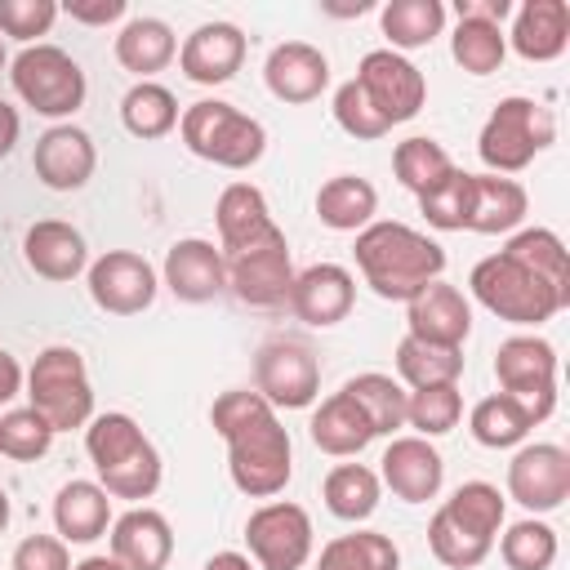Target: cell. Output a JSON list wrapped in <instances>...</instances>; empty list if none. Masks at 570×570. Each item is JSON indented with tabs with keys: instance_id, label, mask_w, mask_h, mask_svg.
I'll return each instance as SVG.
<instances>
[{
	"instance_id": "1",
	"label": "cell",
	"mask_w": 570,
	"mask_h": 570,
	"mask_svg": "<svg viewBox=\"0 0 570 570\" xmlns=\"http://www.w3.org/2000/svg\"><path fill=\"white\" fill-rule=\"evenodd\" d=\"M209 423L227 441V472L240 494L272 499L289 485L294 445H289V432L281 428L276 410L258 392H249V387L223 392L209 410Z\"/></svg>"
},
{
	"instance_id": "2",
	"label": "cell",
	"mask_w": 570,
	"mask_h": 570,
	"mask_svg": "<svg viewBox=\"0 0 570 570\" xmlns=\"http://www.w3.org/2000/svg\"><path fill=\"white\" fill-rule=\"evenodd\" d=\"M356 267L365 276V285L379 294V298H392V303H410L423 285L441 281L445 272V249L405 227V223H370L356 232Z\"/></svg>"
},
{
	"instance_id": "3",
	"label": "cell",
	"mask_w": 570,
	"mask_h": 570,
	"mask_svg": "<svg viewBox=\"0 0 570 570\" xmlns=\"http://www.w3.org/2000/svg\"><path fill=\"white\" fill-rule=\"evenodd\" d=\"M85 450H89V463L98 472V485L111 494V499H151L156 485H160V454L156 445L147 441V432L111 410V414H98L85 423Z\"/></svg>"
},
{
	"instance_id": "4",
	"label": "cell",
	"mask_w": 570,
	"mask_h": 570,
	"mask_svg": "<svg viewBox=\"0 0 570 570\" xmlns=\"http://www.w3.org/2000/svg\"><path fill=\"white\" fill-rule=\"evenodd\" d=\"M468 289H472V298L485 307V312H494L499 321H508V325H543V321H552L557 312H566L570 307V298L566 294H557L539 272H530L525 263H517L512 254H490V258H481L476 267H472V276H468Z\"/></svg>"
},
{
	"instance_id": "5",
	"label": "cell",
	"mask_w": 570,
	"mask_h": 570,
	"mask_svg": "<svg viewBox=\"0 0 570 570\" xmlns=\"http://www.w3.org/2000/svg\"><path fill=\"white\" fill-rule=\"evenodd\" d=\"M178 134L191 156L218 169H249L267 151V129L223 98H200L178 116Z\"/></svg>"
},
{
	"instance_id": "6",
	"label": "cell",
	"mask_w": 570,
	"mask_h": 570,
	"mask_svg": "<svg viewBox=\"0 0 570 570\" xmlns=\"http://www.w3.org/2000/svg\"><path fill=\"white\" fill-rule=\"evenodd\" d=\"M552 138H557L552 111L543 102H534V98L512 94L490 111V120H485V129L476 138V156L485 160L490 174H517L539 151H548Z\"/></svg>"
},
{
	"instance_id": "7",
	"label": "cell",
	"mask_w": 570,
	"mask_h": 570,
	"mask_svg": "<svg viewBox=\"0 0 570 570\" xmlns=\"http://www.w3.org/2000/svg\"><path fill=\"white\" fill-rule=\"evenodd\" d=\"M27 396L31 410L49 419L53 432H71L94 419V387L85 356L76 347H45L27 370Z\"/></svg>"
},
{
	"instance_id": "8",
	"label": "cell",
	"mask_w": 570,
	"mask_h": 570,
	"mask_svg": "<svg viewBox=\"0 0 570 570\" xmlns=\"http://www.w3.org/2000/svg\"><path fill=\"white\" fill-rule=\"evenodd\" d=\"M9 85L36 116H49V120L76 116L85 102V71L58 45H27L9 62Z\"/></svg>"
},
{
	"instance_id": "9",
	"label": "cell",
	"mask_w": 570,
	"mask_h": 570,
	"mask_svg": "<svg viewBox=\"0 0 570 570\" xmlns=\"http://www.w3.org/2000/svg\"><path fill=\"white\" fill-rule=\"evenodd\" d=\"M499 392L512 396L534 423L557 410V347L539 334H512L494 352Z\"/></svg>"
},
{
	"instance_id": "10",
	"label": "cell",
	"mask_w": 570,
	"mask_h": 570,
	"mask_svg": "<svg viewBox=\"0 0 570 570\" xmlns=\"http://www.w3.org/2000/svg\"><path fill=\"white\" fill-rule=\"evenodd\" d=\"M254 392L272 410H307L321 396V365L312 347L294 338H272L254 356Z\"/></svg>"
},
{
	"instance_id": "11",
	"label": "cell",
	"mask_w": 570,
	"mask_h": 570,
	"mask_svg": "<svg viewBox=\"0 0 570 570\" xmlns=\"http://www.w3.org/2000/svg\"><path fill=\"white\" fill-rule=\"evenodd\" d=\"M245 543L258 570H303V561L312 557V517L298 503L272 499L249 512Z\"/></svg>"
},
{
	"instance_id": "12",
	"label": "cell",
	"mask_w": 570,
	"mask_h": 570,
	"mask_svg": "<svg viewBox=\"0 0 570 570\" xmlns=\"http://www.w3.org/2000/svg\"><path fill=\"white\" fill-rule=\"evenodd\" d=\"M365 94V102L392 125H405L419 116V107L428 102V80L423 71L405 58V53H392V49H370L352 76Z\"/></svg>"
},
{
	"instance_id": "13",
	"label": "cell",
	"mask_w": 570,
	"mask_h": 570,
	"mask_svg": "<svg viewBox=\"0 0 570 570\" xmlns=\"http://www.w3.org/2000/svg\"><path fill=\"white\" fill-rule=\"evenodd\" d=\"M508 499L525 512H557L570 499V454L552 441L521 445L508 463Z\"/></svg>"
},
{
	"instance_id": "14",
	"label": "cell",
	"mask_w": 570,
	"mask_h": 570,
	"mask_svg": "<svg viewBox=\"0 0 570 570\" xmlns=\"http://www.w3.org/2000/svg\"><path fill=\"white\" fill-rule=\"evenodd\" d=\"M89 298L111 316H138L156 298V267L134 249H107L89 263Z\"/></svg>"
},
{
	"instance_id": "15",
	"label": "cell",
	"mask_w": 570,
	"mask_h": 570,
	"mask_svg": "<svg viewBox=\"0 0 570 570\" xmlns=\"http://www.w3.org/2000/svg\"><path fill=\"white\" fill-rule=\"evenodd\" d=\"M289 285H294V263L285 232L267 245L227 258V289L249 307H281L289 298Z\"/></svg>"
},
{
	"instance_id": "16",
	"label": "cell",
	"mask_w": 570,
	"mask_h": 570,
	"mask_svg": "<svg viewBox=\"0 0 570 570\" xmlns=\"http://www.w3.org/2000/svg\"><path fill=\"white\" fill-rule=\"evenodd\" d=\"M214 223H218V254H223V263L281 236V227L272 223L267 196L254 183H227L218 205H214Z\"/></svg>"
},
{
	"instance_id": "17",
	"label": "cell",
	"mask_w": 570,
	"mask_h": 570,
	"mask_svg": "<svg viewBox=\"0 0 570 570\" xmlns=\"http://www.w3.org/2000/svg\"><path fill=\"white\" fill-rule=\"evenodd\" d=\"M94 165H98L94 138L76 125H53L36 138L31 169L49 191H80L94 178Z\"/></svg>"
},
{
	"instance_id": "18",
	"label": "cell",
	"mask_w": 570,
	"mask_h": 570,
	"mask_svg": "<svg viewBox=\"0 0 570 570\" xmlns=\"http://www.w3.org/2000/svg\"><path fill=\"white\" fill-rule=\"evenodd\" d=\"M285 303H289V312H294L298 321L325 330V325L347 321V312H352V303H356V281H352V272L338 267V263H312L307 272L294 276Z\"/></svg>"
},
{
	"instance_id": "19",
	"label": "cell",
	"mask_w": 570,
	"mask_h": 570,
	"mask_svg": "<svg viewBox=\"0 0 570 570\" xmlns=\"http://www.w3.org/2000/svg\"><path fill=\"white\" fill-rule=\"evenodd\" d=\"M405 325H410V338H423L436 347H463V338L472 334V303L454 285L432 281L405 303Z\"/></svg>"
},
{
	"instance_id": "20",
	"label": "cell",
	"mask_w": 570,
	"mask_h": 570,
	"mask_svg": "<svg viewBox=\"0 0 570 570\" xmlns=\"http://www.w3.org/2000/svg\"><path fill=\"white\" fill-rule=\"evenodd\" d=\"M245 62V31L236 22H200L183 49L178 67L191 85H227Z\"/></svg>"
},
{
	"instance_id": "21",
	"label": "cell",
	"mask_w": 570,
	"mask_h": 570,
	"mask_svg": "<svg viewBox=\"0 0 570 570\" xmlns=\"http://www.w3.org/2000/svg\"><path fill=\"white\" fill-rule=\"evenodd\" d=\"M379 463H383L379 481H383L396 499H405V503H428V499H436V490H441V481H445V463H441L436 445L423 441V436H392V445L383 450Z\"/></svg>"
},
{
	"instance_id": "22",
	"label": "cell",
	"mask_w": 570,
	"mask_h": 570,
	"mask_svg": "<svg viewBox=\"0 0 570 570\" xmlns=\"http://www.w3.org/2000/svg\"><path fill=\"white\" fill-rule=\"evenodd\" d=\"M263 80H267L272 98H281V102H294V107L316 102L330 89V58L307 40H285L267 53Z\"/></svg>"
},
{
	"instance_id": "23",
	"label": "cell",
	"mask_w": 570,
	"mask_h": 570,
	"mask_svg": "<svg viewBox=\"0 0 570 570\" xmlns=\"http://www.w3.org/2000/svg\"><path fill=\"white\" fill-rule=\"evenodd\" d=\"M165 285L183 303H209V298H218L227 289V263H223L218 245L214 240H200V236L174 240L169 254H165Z\"/></svg>"
},
{
	"instance_id": "24",
	"label": "cell",
	"mask_w": 570,
	"mask_h": 570,
	"mask_svg": "<svg viewBox=\"0 0 570 570\" xmlns=\"http://www.w3.org/2000/svg\"><path fill=\"white\" fill-rule=\"evenodd\" d=\"M111 557L125 570H165L174 557V530L156 508H129L111 521Z\"/></svg>"
},
{
	"instance_id": "25",
	"label": "cell",
	"mask_w": 570,
	"mask_h": 570,
	"mask_svg": "<svg viewBox=\"0 0 570 570\" xmlns=\"http://www.w3.org/2000/svg\"><path fill=\"white\" fill-rule=\"evenodd\" d=\"M22 258L36 276L45 281H76L85 267H89V249H85V236L62 223V218H45V223H31L27 236H22Z\"/></svg>"
},
{
	"instance_id": "26",
	"label": "cell",
	"mask_w": 570,
	"mask_h": 570,
	"mask_svg": "<svg viewBox=\"0 0 570 570\" xmlns=\"http://www.w3.org/2000/svg\"><path fill=\"white\" fill-rule=\"evenodd\" d=\"M508 45L525 62H552L570 45V4L566 0H525L517 9Z\"/></svg>"
},
{
	"instance_id": "27",
	"label": "cell",
	"mask_w": 570,
	"mask_h": 570,
	"mask_svg": "<svg viewBox=\"0 0 570 570\" xmlns=\"http://www.w3.org/2000/svg\"><path fill=\"white\" fill-rule=\"evenodd\" d=\"M307 432H312V445H316L321 454H334V459H352V454H361V450L374 441V423L365 419V410H361L347 392L325 396V401L316 405Z\"/></svg>"
},
{
	"instance_id": "28",
	"label": "cell",
	"mask_w": 570,
	"mask_h": 570,
	"mask_svg": "<svg viewBox=\"0 0 570 570\" xmlns=\"http://www.w3.org/2000/svg\"><path fill=\"white\" fill-rule=\"evenodd\" d=\"M53 525L62 543H94L111 525V494L98 481H67L53 499Z\"/></svg>"
},
{
	"instance_id": "29",
	"label": "cell",
	"mask_w": 570,
	"mask_h": 570,
	"mask_svg": "<svg viewBox=\"0 0 570 570\" xmlns=\"http://www.w3.org/2000/svg\"><path fill=\"white\" fill-rule=\"evenodd\" d=\"M530 200L525 187L517 178H499V174H472V205H468V232L481 236H503L512 227H521Z\"/></svg>"
},
{
	"instance_id": "30",
	"label": "cell",
	"mask_w": 570,
	"mask_h": 570,
	"mask_svg": "<svg viewBox=\"0 0 570 570\" xmlns=\"http://www.w3.org/2000/svg\"><path fill=\"white\" fill-rule=\"evenodd\" d=\"M174 53H178V40H174L169 22H160V18H129L116 36V62L125 71H134L138 80L165 71L174 62Z\"/></svg>"
},
{
	"instance_id": "31",
	"label": "cell",
	"mask_w": 570,
	"mask_h": 570,
	"mask_svg": "<svg viewBox=\"0 0 570 570\" xmlns=\"http://www.w3.org/2000/svg\"><path fill=\"white\" fill-rule=\"evenodd\" d=\"M374 209H379V191L370 178L356 174H338L316 191V218L330 232H361L374 223Z\"/></svg>"
},
{
	"instance_id": "32",
	"label": "cell",
	"mask_w": 570,
	"mask_h": 570,
	"mask_svg": "<svg viewBox=\"0 0 570 570\" xmlns=\"http://www.w3.org/2000/svg\"><path fill=\"white\" fill-rule=\"evenodd\" d=\"M379 27L387 36V49H423L445 31V4L441 0H387L379 13Z\"/></svg>"
},
{
	"instance_id": "33",
	"label": "cell",
	"mask_w": 570,
	"mask_h": 570,
	"mask_svg": "<svg viewBox=\"0 0 570 570\" xmlns=\"http://www.w3.org/2000/svg\"><path fill=\"white\" fill-rule=\"evenodd\" d=\"M379 494H383V481L365 463H338V468H330V476L321 485V499H325V508L338 521H365V517H374Z\"/></svg>"
},
{
	"instance_id": "34",
	"label": "cell",
	"mask_w": 570,
	"mask_h": 570,
	"mask_svg": "<svg viewBox=\"0 0 570 570\" xmlns=\"http://www.w3.org/2000/svg\"><path fill=\"white\" fill-rule=\"evenodd\" d=\"M503 494H499V485H490V481H463L445 503H441V512L463 530V534H472V539H481V543H490L494 548V534H499V525H503Z\"/></svg>"
},
{
	"instance_id": "35",
	"label": "cell",
	"mask_w": 570,
	"mask_h": 570,
	"mask_svg": "<svg viewBox=\"0 0 570 570\" xmlns=\"http://www.w3.org/2000/svg\"><path fill=\"white\" fill-rule=\"evenodd\" d=\"M450 53L454 62L468 71V76H490L503 67V53H508V36L499 22L490 18H476V13H459V27L450 36Z\"/></svg>"
},
{
	"instance_id": "36",
	"label": "cell",
	"mask_w": 570,
	"mask_h": 570,
	"mask_svg": "<svg viewBox=\"0 0 570 570\" xmlns=\"http://www.w3.org/2000/svg\"><path fill=\"white\" fill-rule=\"evenodd\" d=\"M316 570H401V552L379 530H352L321 548Z\"/></svg>"
},
{
	"instance_id": "37",
	"label": "cell",
	"mask_w": 570,
	"mask_h": 570,
	"mask_svg": "<svg viewBox=\"0 0 570 570\" xmlns=\"http://www.w3.org/2000/svg\"><path fill=\"white\" fill-rule=\"evenodd\" d=\"M396 374L414 387H441V383H459L463 374V347H436L423 338H401L396 343Z\"/></svg>"
},
{
	"instance_id": "38",
	"label": "cell",
	"mask_w": 570,
	"mask_h": 570,
	"mask_svg": "<svg viewBox=\"0 0 570 570\" xmlns=\"http://www.w3.org/2000/svg\"><path fill=\"white\" fill-rule=\"evenodd\" d=\"M343 392L365 410V419L374 423V436H392L405 428V387L392 379V374H356L343 383Z\"/></svg>"
},
{
	"instance_id": "39",
	"label": "cell",
	"mask_w": 570,
	"mask_h": 570,
	"mask_svg": "<svg viewBox=\"0 0 570 570\" xmlns=\"http://www.w3.org/2000/svg\"><path fill=\"white\" fill-rule=\"evenodd\" d=\"M530 428H534V419H530L512 396H503V392L476 401L472 414H468V432H472L476 445H485V450L521 445V441L530 436Z\"/></svg>"
},
{
	"instance_id": "40",
	"label": "cell",
	"mask_w": 570,
	"mask_h": 570,
	"mask_svg": "<svg viewBox=\"0 0 570 570\" xmlns=\"http://www.w3.org/2000/svg\"><path fill=\"white\" fill-rule=\"evenodd\" d=\"M120 120L134 138H165L178 125V98L156 80H138L120 98Z\"/></svg>"
},
{
	"instance_id": "41",
	"label": "cell",
	"mask_w": 570,
	"mask_h": 570,
	"mask_svg": "<svg viewBox=\"0 0 570 570\" xmlns=\"http://www.w3.org/2000/svg\"><path fill=\"white\" fill-rule=\"evenodd\" d=\"M392 169H396V183H401L405 191L423 196V191H432L436 183H445V178L454 174V160H450V151H445L436 138H423V134H419V138L396 142Z\"/></svg>"
},
{
	"instance_id": "42",
	"label": "cell",
	"mask_w": 570,
	"mask_h": 570,
	"mask_svg": "<svg viewBox=\"0 0 570 570\" xmlns=\"http://www.w3.org/2000/svg\"><path fill=\"white\" fill-rule=\"evenodd\" d=\"M503 254H512L517 263H525L530 272H539L557 294L570 298V254H566V245H561L557 232H548V227H525V232H517V236L503 245Z\"/></svg>"
},
{
	"instance_id": "43",
	"label": "cell",
	"mask_w": 570,
	"mask_h": 570,
	"mask_svg": "<svg viewBox=\"0 0 570 570\" xmlns=\"http://www.w3.org/2000/svg\"><path fill=\"white\" fill-rule=\"evenodd\" d=\"M459 419H463V392H459V383L414 387V392L405 396V423H410L423 441L454 432V428H459Z\"/></svg>"
},
{
	"instance_id": "44",
	"label": "cell",
	"mask_w": 570,
	"mask_h": 570,
	"mask_svg": "<svg viewBox=\"0 0 570 570\" xmlns=\"http://www.w3.org/2000/svg\"><path fill=\"white\" fill-rule=\"evenodd\" d=\"M499 557L508 570H552L557 561V530L548 521H517L508 525V534L499 539Z\"/></svg>"
},
{
	"instance_id": "45",
	"label": "cell",
	"mask_w": 570,
	"mask_h": 570,
	"mask_svg": "<svg viewBox=\"0 0 570 570\" xmlns=\"http://www.w3.org/2000/svg\"><path fill=\"white\" fill-rule=\"evenodd\" d=\"M53 436H58V432L49 428V419H45V414H36L31 405L0 414V454H4V459L31 463V459L49 454Z\"/></svg>"
},
{
	"instance_id": "46",
	"label": "cell",
	"mask_w": 570,
	"mask_h": 570,
	"mask_svg": "<svg viewBox=\"0 0 570 570\" xmlns=\"http://www.w3.org/2000/svg\"><path fill=\"white\" fill-rule=\"evenodd\" d=\"M468 205H472V174H463V169H454L445 183H436L432 191L419 196V214L436 232H463L468 227Z\"/></svg>"
},
{
	"instance_id": "47",
	"label": "cell",
	"mask_w": 570,
	"mask_h": 570,
	"mask_svg": "<svg viewBox=\"0 0 570 570\" xmlns=\"http://www.w3.org/2000/svg\"><path fill=\"white\" fill-rule=\"evenodd\" d=\"M428 548H432V557H436L441 566H450V570H476V566L490 557V543L463 534L441 508H436L432 521H428Z\"/></svg>"
},
{
	"instance_id": "48",
	"label": "cell",
	"mask_w": 570,
	"mask_h": 570,
	"mask_svg": "<svg viewBox=\"0 0 570 570\" xmlns=\"http://www.w3.org/2000/svg\"><path fill=\"white\" fill-rule=\"evenodd\" d=\"M334 120H338L343 134H352V138H361V142L387 134V120L365 102V94H361L356 80H343V85L334 89Z\"/></svg>"
},
{
	"instance_id": "49",
	"label": "cell",
	"mask_w": 570,
	"mask_h": 570,
	"mask_svg": "<svg viewBox=\"0 0 570 570\" xmlns=\"http://www.w3.org/2000/svg\"><path fill=\"white\" fill-rule=\"evenodd\" d=\"M58 18V4L53 0H0V31L31 45L36 36H45Z\"/></svg>"
},
{
	"instance_id": "50",
	"label": "cell",
	"mask_w": 570,
	"mask_h": 570,
	"mask_svg": "<svg viewBox=\"0 0 570 570\" xmlns=\"http://www.w3.org/2000/svg\"><path fill=\"white\" fill-rule=\"evenodd\" d=\"M13 570H71V552L58 534H27L13 548Z\"/></svg>"
},
{
	"instance_id": "51",
	"label": "cell",
	"mask_w": 570,
	"mask_h": 570,
	"mask_svg": "<svg viewBox=\"0 0 570 570\" xmlns=\"http://www.w3.org/2000/svg\"><path fill=\"white\" fill-rule=\"evenodd\" d=\"M58 13H67L71 22H85V27H107V22L125 18V0H67Z\"/></svg>"
},
{
	"instance_id": "52",
	"label": "cell",
	"mask_w": 570,
	"mask_h": 570,
	"mask_svg": "<svg viewBox=\"0 0 570 570\" xmlns=\"http://www.w3.org/2000/svg\"><path fill=\"white\" fill-rule=\"evenodd\" d=\"M18 392H22V365L13 352L0 347V405H9Z\"/></svg>"
},
{
	"instance_id": "53",
	"label": "cell",
	"mask_w": 570,
	"mask_h": 570,
	"mask_svg": "<svg viewBox=\"0 0 570 570\" xmlns=\"http://www.w3.org/2000/svg\"><path fill=\"white\" fill-rule=\"evenodd\" d=\"M459 13H476V18H490V22H503L512 13L508 0H459Z\"/></svg>"
},
{
	"instance_id": "54",
	"label": "cell",
	"mask_w": 570,
	"mask_h": 570,
	"mask_svg": "<svg viewBox=\"0 0 570 570\" xmlns=\"http://www.w3.org/2000/svg\"><path fill=\"white\" fill-rule=\"evenodd\" d=\"M18 129H22V120H18V111L0 98V160L13 151V142H18Z\"/></svg>"
},
{
	"instance_id": "55",
	"label": "cell",
	"mask_w": 570,
	"mask_h": 570,
	"mask_svg": "<svg viewBox=\"0 0 570 570\" xmlns=\"http://www.w3.org/2000/svg\"><path fill=\"white\" fill-rule=\"evenodd\" d=\"M205 570H258L245 552H214L209 561H205Z\"/></svg>"
},
{
	"instance_id": "56",
	"label": "cell",
	"mask_w": 570,
	"mask_h": 570,
	"mask_svg": "<svg viewBox=\"0 0 570 570\" xmlns=\"http://www.w3.org/2000/svg\"><path fill=\"white\" fill-rule=\"evenodd\" d=\"M71 570H125L116 557H85L80 566H71Z\"/></svg>"
},
{
	"instance_id": "57",
	"label": "cell",
	"mask_w": 570,
	"mask_h": 570,
	"mask_svg": "<svg viewBox=\"0 0 570 570\" xmlns=\"http://www.w3.org/2000/svg\"><path fill=\"white\" fill-rule=\"evenodd\" d=\"M4 525H9V494H4V485H0V534H4Z\"/></svg>"
},
{
	"instance_id": "58",
	"label": "cell",
	"mask_w": 570,
	"mask_h": 570,
	"mask_svg": "<svg viewBox=\"0 0 570 570\" xmlns=\"http://www.w3.org/2000/svg\"><path fill=\"white\" fill-rule=\"evenodd\" d=\"M4 67H9V58H4V45H0V71H4Z\"/></svg>"
}]
</instances>
